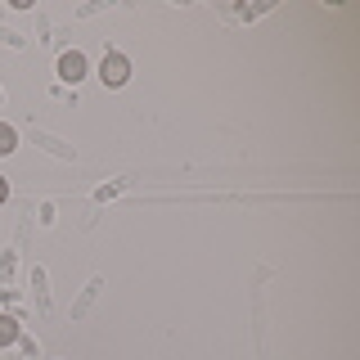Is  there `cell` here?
I'll return each instance as SVG.
<instances>
[{"instance_id": "obj_1", "label": "cell", "mask_w": 360, "mask_h": 360, "mask_svg": "<svg viewBox=\"0 0 360 360\" xmlns=\"http://www.w3.org/2000/svg\"><path fill=\"white\" fill-rule=\"evenodd\" d=\"M127 77H131V59H127V54H117V50L104 54V63H99V82H104V86H122Z\"/></svg>"}, {"instance_id": "obj_2", "label": "cell", "mask_w": 360, "mask_h": 360, "mask_svg": "<svg viewBox=\"0 0 360 360\" xmlns=\"http://www.w3.org/2000/svg\"><path fill=\"white\" fill-rule=\"evenodd\" d=\"M59 77H63V82H82V77H86V54L82 50H68L63 54V59H59Z\"/></svg>"}, {"instance_id": "obj_3", "label": "cell", "mask_w": 360, "mask_h": 360, "mask_svg": "<svg viewBox=\"0 0 360 360\" xmlns=\"http://www.w3.org/2000/svg\"><path fill=\"white\" fill-rule=\"evenodd\" d=\"M9 342H18V320L14 315H0V347H9Z\"/></svg>"}, {"instance_id": "obj_4", "label": "cell", "mask_w": 360, "mask_h": 360, "mask_svg": "<svg viewBox=\"0 0 360 360\" xmlns=\"http://www.w3.org/2000/svg\"><path fill=\"white\" fill-rule=\"evenodd\" d=\"M18 149V135H14V127H5L0 122V153H14Z\"/></svg>"}, {"instance_id": "obj_5", "label": "cell", "mask_w": 360, "mask_h": 360, "mask_svg": "<svg viewBox=\"0 0 360 360\" xmlns=\"http://www.w3.org/2000/svg\"><path fill=\"white\" fill-rule=\"evenodd\" d=\"M5 198H9V180L0 176V202H5Z\"/></svg>"}]
</instances>
